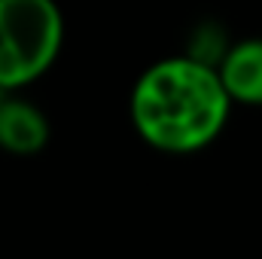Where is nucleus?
<instances>
[{
	"mask_svg": "<svg viewBox=\"0 0 262 259\" xmlns=\"http://www.w3.org/2000/svg\"><path fill=\"white\" fill-rule=\"evenodd\" d=\"M46 116L25 101H0V146L15 156H34L46 146Z\"/></svg>",
	"mask_w": 262,
	"mask_h": 259,
	"instance_id": "obj_3",
	"label": "nucleus"
},
{
	"mask_svg": "<svg viewBox=\"0 0 262 259\" xmlns=\"http://www.w3.org/2000/svg\"><path fill=\"white\" fill-rule=\"evenodd\" d=\"M64 37L52 0H0V89H21L55 61Z\"/></svg>",
	"mask_w": 262,
	"mask_h": 259,
	"instance_id": "obj_2",
	"label": "nucleus"
},
{
	"mask_svg": "<svg viewBox=\"0 0 262 259\" xmlns=\"http://www.w3.org/2000/svg\"><path fill=\"white\" fill-rule=\"evenodd\" d=\"M229 104L220 70L198 58H165L137 79L131 119L156 149L195 153L223 131Z\"/></svg>",
	"mask_w": 262,
	"mask_h": 259,
	"instance_id": "obj_1",
	"label": "nucleus"
},
{
	"mask_svg": "<svg viewBox=\"0 0 262 259\" xmlns=\"http://www.w3.org/2000/svg\"><path fill=\"white\" fill-rule=\"evenodd\" d=\"M220 79L232 101L262 107V40L232 46L220 64Z\"/></svg>",
	"mask_w": 262,
	"mask_h": 259,
	"instance_id": "obj_4",
	"label": "nucleus"
}]
</instances>
